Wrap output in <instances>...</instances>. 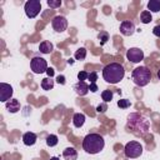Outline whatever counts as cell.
I'll list each match as a JSON object with an SVG mask.
<instances>
[{"instance_id":"obj_1","label":"cell","mask_w":160,"mask_h":160,"mask_svg":"<svg viewBox=\"0 0 160 160\" xmlns=\"http://www.w3.org/2000/svg\"><path fill=\"white\" fill-rule=\"evenodd\" d=\"M150 124L146 118L138 112H131L128 116V122H126V130L135 136H144L149 131Z\"/></svg>"},{"instance_id":"obj_2","label":"cell","mask_w":160,"mask_h":160,"mask_svg":"<svg viewBox=\"0 0 160 160\" xmlns=\"http://www.w3.org/2000/svg\"><path fill=\"white\" fill-rule=\"evenodd\" d=\"M125 68L120 62H110L102 69V78L109 84H118L124 79Z\"/></svg>"},{"instance_id":"obj_3","label":"cell","mask_w":160,"mask_h":160,"mask_svg":"<svg viewBox=\"0 0 160 160\" xmlns=\"http://www.w3.org/2000/svg\"><path fill=\"white\" fill-rule=\"evenodd\" d=\"M105 146V140L100 134L91 132L88 134L82 140V149L88 154H99Z\"/></svg>"},{"instance_id":"obj_4","label":"cell","mask_w":160,"mask_h":160,"mask_svg":"<svg viewBox=\"0 0 160 160\" xmlns=\"http://www.w3.org/2000/svg\"><path fill=\"white\" fill-rule=\"evenodd\" d=\"M131 78H132V81H134L135 85L142 88V86H146L150 82V80H151V71L146 66H138V68H135L132 70Z\"/></svg>"},{"instance_id":"obj_5","label":"cell","mask_w":160,"mask_h":160,"mask_svg":"<svg viewBox=\"0 0 160 160\" xmlns=\"http://www.w3.org/2000/svg\"><path fill=\"white\" fill-rule=\"evenodd\" d=\"M125 156L129 159H136L142 154V145L139 141H129L124 148Z\"/></svg>"},{"instance_id":"obj_6","label":"cell","mask_w":160,"mask_h":160,"mask_svg":"<svg viewBox=\"0 0 160 160\" xmlns=\"http://www.w3.org/2000/svg\"><path fill=\"white\" fill-rule=\"evenodd\" d=\"M24 10L28 18L34 19L36 18L41 11V2L40 0H28L24 5Z\"/></svg>"},{"instance_id":"obj_7","label":"cell","mask_w":160,"mask_h":160,"mask_svg":"<svg viewBox=\"0 0 160 160\" xmlns=\"http://www.w3.org/2000/svg\"><path fill=\"white\" fill-rule=\"evenodd\" d=\"M30 69L32 70L34 74H42L46 72L48 70V62L44 58L40 56H34L30 61Z\"/></svg>"},{"instance_id":"obj_8","label":"cell","mask_w":160,"mask_h":160,"mask_svg":"<svg viewBox=\"0 0 160 160\" xmlns=\"http://www.w3.org/2000/svg\"><path fill=\"white\" fill-rule=\"evenodd\" d=\"M51 26L56 32H64L68 29V20L62 15H56L51 20Z\"/></svg>"},{"instance_id":"obj_9","label":"cell","mask_w":160,"mask_h":160,"mask_svg":"<svg viewBox=\"0 0 160 160\" xmlns=\"http://www.w3.org/2000/svg\"><path fill=\"white\" fill-rule=\"evenodd\" d=\"M12 94H14V89L10 84L0 82V101L1 102H8L9 100H11Z\"/></svg>"},{"instance_id":"obj_10","label":"cell","mask_w":160,"mask_h":160,"mask_svg":"<svg viewBox=\"0 0 160 160\" xmlns=\"http://www.w3.org/2000/svg\"><path fill=\"white\" fill-rule=\"evenodd\" d=\"M126 59L134 64L136 62H140L142 59H144V51L139 48H130L128 51H126Z\"/></svg>"},{"instance_id":"obj_11","label":"cell","mask_w":160,"mask_h":160,"mask_svg":"<svg viewBox=\"0 0 160 160\" xmlns=\"http://www.w3.org/2000/svg\"><path fill=\"white\" fill-rule=\"evenodd\" d=\"M120 32L124 36H131L135 32V24L131 20H124L120 24Z\"/></svg>"},{"instance_id":"obj_12","label":"cell","mask_w":160,"mask_h":160,"mask_svg":"<svg viewBox=\"0 0 160 160\" xmlns=\"http://www.w3.org/2000/svg\"><path fill=\"white\" fill-rule=\"evenodd\" d=\"M74 90H75V92H76L78 95H80V96H84V95H86V94L90 91L89 85H88L85 81H78V82L74 85Z\"/></svg>"},{"instance_id":"obj_13","label":"cell","mask_w":160,"mask_h":160,"mask_svg":"<svg viewBox=\"0 0 160 160\" xmlns=\"http://www.w3.org/2000/svg\"><path fill=\"white\" fill-rule=\"evenodd\" d=\"M5 108H6V110H8L9 112L15 114V112L20 111L21 105H20V102H19L18 99H11V100H9L8 102H5Z\"/></svg>"},{"instance_id":"obj_14","label":"cell","mask_w":160,"mask_h":160,"mask_svg":"<svg viewBox=\"0 0 160 160\" xmlns=\"http://www.w3.org/2000/svg\"><path fill=\"white\" fill-rule=\"evenodd\" d=\"M36 140H38V136H36V134L32 132V131H28V132H25V134L22 135V142H24V145H26V146H32V145H35Z\"/></svg>"},{"instance_id":"obj_15","label":"cell","mask_w":160,"mask_h":160,"mask_svg":"<svg viewBox=\"0 0 160 160\" xmlns=\"http://www.w3.org/2000/svg\"><path fill=\"white\" fill-rule=\"evenodd\" d=\"M52 50H54V45H52V42H50L48 40L41 41L39 45V51L41 54H51Z\"/></svg>"},{"instance_id":"obj_16","label":"cell","mask_w":160,"mask_h":160,"mask_svg":"<svg viewBox=\"0 0 160 160\" xmlns=\"http://www.w3.org/2000/svg\"><path fill=\"white\" fill-rule=\"evenodd\" d=\"M62 156H64L65 160H76V159H78V151H76L74 148L69 146V148L64 149Z\"/></svg>"},{"instance_id":"obj_17","label":"cell","mask_w":160,"mask_h":160,"mask_svg":"<svg viewBox=\"0 0 160 160\" xmlns=\"http://www.w3.org/2000/svg\"><path fill=\"white\" fill-rule=\"evenodd\" d=\"M84 122H85V115L84 114H81V112L74 114V116H72V124H74L75 128H81L84 125Z\"/></svg>"},{"instance_id":"obj_18","label":"cell","mask_w":160,"mask_h":160,"mask_svg":"<svg viewBox=\"0 0 160 160\" xmlns=\"http://www.w3.org/2000/svg\"><path fill=\"white\" fill-rule=\"evenodd\" d=\"M41 88H42V90H45V91H49V90H51L52 88H54V80H52V78H44L42 80H41Z\"/></svg>"},{"instance_id":"obj_19","label":"cell","mask_w":160,"mask_h":160,"mask_svg":"<svg viewBox=\"0 0 160 160\" xmlns=\"http://www.w3.org/2000/svg\"><path fill=\"white\" fill-rule=\"evenodd\" d=\"M148 9L150 12H159L160 11V0H150L148 2Z\"/></svg>"},{"instance_id":"obj_20","label":"cell","mask_w":160,"mask_h":160,"mask_svg":"<svg viewBox=\"0 0 160 160\" xmlns=\"http://www.w3.org/2000/svg\"><path fill=\"white\" fill-rule=\"evenodd\" d=\"M151 20H152V15H151V12L149 10L141 11V14H140V21L142 24H149Z\"/></svg>"},{"instance_id":"obj_21","label":"cell","mask_w":160,"mask_h":160,"mask_svg":"<svg viewBox=\"0 0 160 160\" xmlns=\"http://www.w3.org/2000/svg\"><path fill=\"white\" fill-rule=\"evenodd\" d=\"M74 58H75L76 60H84V59L86 58V49H85V48H79V49L75 51Z\"/></svg>"},{"instance_id":"obj_22","label":"cell","mask_w":160,"mask_h":160,"mask_svg":"<svg viewBox=\"0 0 160 160\" xmlns=\"http://www.w3.org/2000/svg\"><path fill=\"white\" fill-rule=\"evenodd\" d=\"M58 141H59V140H58V136L54 135V134H50V135L46 136V145L50 146V148L58 145Z\"/></svg>"},{"instance_id":"obj_23","label":"cell","mask_w":160,"mask_h":160,"mask_svg":"<svg viewBox=\"0 0 160 160\" xmlns=\"http://www.w3.org/2000/svg\"><path fill=\"white\" fill-rule=\"evenodd\" d=\"M98 39L100 41V45H105L109 40V32L108 31H100L98 34Z\"/></svg>"},{"instance_id":"obj_24","label":"cell","mask_w":160,"mask_h":160,"mask_svg":"<svg viewBox=\"0 0 160 160\" xmlns=\"http://www.w3.org/2000/svg\"><path fill=\"white\" fill-rule=\"evenodd\" d=\"M112 91L111 90H104L102 92H101V99L104 100V102H109V101H111V99H112Z\"/></svg>"},{"instance_id":"obj_25","label":"cell","mask_w":160,"mask_h":160,"mask_svg":"<svg viewBox=\"0 0 160 160\" xmlns=\"http://www.w3.org/2000/svg\"><path fill=\"white\" fill-rule=\"evenodd\" d=\"M118 106L120 109H128L131 106V102L128 99H120V100H118Z\"/></svg>"},{"instance_id":"obj_26","label":"cell","mask_w":160,"mask_h":160,"mask_svg":"<svg viewBox=\"0 0 160 160\" xmlns=\"http://www.w3.org/2000/svg\"><path fill=\"white\" fill-rule=\"evenodd\" d=\"M48 6L52 8V9H58L61 6V0H48Z\"/></svg>"},{"instance_id":"obj_27","label":"cell","mask_w":160,"mask_h":160,"mask_svg":"<svg viewBox=\"0 0 160 160\" xmlns=\"http://www.w3.org/2000/svg\"><path fill=\"white\" fill-rule=\"evenodd\" d=\"M88 76H89V72H86V71H79L78 72V80L79 81H85V80H88Z\"/></svg>"},{"instance_id":"obj_28","label":"cell","mask_w":160,"mask_h":160,"mask_svg":"<svg viewBox=\"0 0 160 160\" xmlns=\"http://www.w3.org/2000/svg\"><path fill=\"white\" fill-rule=\"evenodd\" d=\"M88 80L90 81V84H92V82H96V80H98V72H96V71H91V72H89Z\"/></svg>"},{"instance_id":"obj_29","label":"cell","mask_w":160,"mask_h":160,"mask_svg":"<svg viewBox=\"0 0 160 160\" xmlns=\"http://www.w3.org/2000/svg\"><path fill=\"white\" fill-rule=\"evenodd\" d=\"M106 110H108V105H106V102L99 104V105L96 106V111H98V112H105Z\"/></svg>"},{"instance_id":"obj_30","label":"cell","mask_w":160,"mask_h":160,"mask_svg":"<svg viewBox=\"0 0 160 160\" xmlns=\"http://www.w3.org/2000/svg\"><path fill=\"white\" fill-rule=\"evenodd\" d=\"M152 34L156 36V38H160V24L159 25H155L152 28Z\"/></svg>"},{"instance_id":"obj_31","label":"cell","mask_w":160,"mask_h":160,"mask_svg":"<svg viewBox=\"0 0 160 160\" xmlns=\"http://www.w3.org/2000/svg\"><path fill=\"white\" fill-rule=\"evenodd\" d=\"M89 89H90V91H91V92H96V91L99 90V88H98V85H96L95 82L90 84V85H89Z\"/></svg>"},{"instance_id":"obj_32","label":"cell","mask_w":160,"mask_h":160,"mask_svg":"<svg viewBox=\"0 0 160 160\" xmlns=\"http://www.w3.org/2000/svg\"><path fill=\"white\" fill-rule=\"evenodd\" d=\"M56 81H58L59 84L64 85V84H65V76H64V75H59V76L56 78Z\"/></svg>"},{"instance_id":"obj_33","label":"cell","mask_w":160,"mask_h":160,"mask_svg":"<svg viewBox=\"0 0 160 160\" xmlns=\"http://www.w3.org/2000/svg\"><path fill=\"white\" fill-rule=\"evenodd\" d=\"M46 74H48L49 78H52V76H54V69H52V68H48Z\"/></svg>"},{"instance_id":"obj_34","label":"cell","mask_w":160,"mask_h":160,"mask_svg":"<svg viewBox=\"0 0 160 160\" xmlns=\"http://www.w3.org/2000/svg\"><path fill=\"white\" fill-rule=\"evenodd\" d=\"M50 160H60V159L56 158V156H52V158H50Z\"/></svg>"},{"instance_id":"obj_35","label":"cell","mask_w":160,"mask_h":160,"mask_svg":"<svg viewBox=\"0 0 160 160\" xmlns=\"http://www.w3.org/2000/svg\"><path fill=\"white\" fill-rule=\"evenodd\" d=\"M158 79H159V80H160V69H159V70H158Z\"/></svg>"}]
</instances>
